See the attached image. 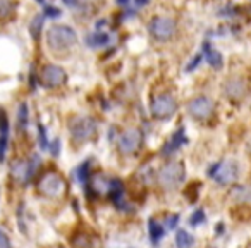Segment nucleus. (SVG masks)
Segmentation results:
<instances>
[{"instance_id":"obj_1","label":"nucleus","mask_w":251,"mask_h":248,"mask_svg":"<svg viewBox=\"0 0 251 248\" xmlns=\"http://www.w3.org/2000/svg\"><path fill=\"white\" fill-rule=\"evenodd\" d=\"M47 40H48V45H50L52 50L64 52V50H69L71 47L76 45L77 35L73 28H69V26H54V28L48 29Z\"/></svg>"},{"instance_id":"obj_2","label":"nucleus","mask_w":251,"mask_h":248,"mask_svg":"<svg viewBox=\"0 0 251 248\" xmlns=\"http://www.w3.org/2000/svg\"><path fill=\"white\" fill-rule=\"evenodd\" d=\"M37 186H38V191L43 197H58V195H62L64 190H66L64 178L55 171H47L45 174H41Z\"/></svg>"},{"instance_id":"obj_3","label":"nucleus","mask_w":251,"mask_h":248,"mask_svg":"<svg viewBox=\"0 0 251 248\" xmlns=\"http://www.w3.org/2000/svg\"><path fill=\"white\" fill-rule=\"evenodd\" d=\"M71 136L74 143H84L97 133V123L90 117H74L71 121Z\"/></svg>"},{"instance_id":"obj_4","label":"nucleus","mask_w":251,"mask_h":248,"mask_svg":"<svg viewBox=\"0 0 251 248\" xmlns=\"http://www.w3.org/2000/svg\"><path fill=\"white\" fill-rule=\"evenodd\" d=\"M184 174H186L184 165L179 164V162H172V164H167L160 169V172H158V183H160V186L165 188V190H174L175 186L182 183Z\"/></svg>"},{"instance_id":"obj_5","label":"nucleus","mask_w":251,"mask_h":248,"mask_svg":"<svg viewBox=\"0 0 251 248\" xmlns=\"http://www.w3.org/2000/svg\"><path fill=\"white\" fill-rule=\"evenodd\" d=\"M175 110H177V102L169 93L158 95L152 100V114L156 119H169L174 116Z\"/></svg>"},{"instance_id":"obj_6","label":"nucleus","mask_w":251,"mask_h":248,"mask_svg":"<svg viewBox=\"0 0 251 248\" xmlns=\"http://www.w3.org/2000/svg\"><path fill=\"white\" fill-rule=\"evenodd\" d=\"M208 176H212L218 185H231L237 178V165L234 162L213 164L208 169Z\"/></svg>"},{"instance_id":"obj_7","label":"nucleus","mask_w":251,"mask_h":248,"mask_svg":"<svg viewBox=\"0 0 251 248\" xmlns=\"http://www.w3.org/2000/svg\"><path fill=\"white\" fill-rule=\"evenodd\" d=\"M150 33L156 40H169L175 33V22L171 18H155L150 22Z\"/></svg>"},{"instance_id":"obj_8","label":"nucleus","mask_w":251,"mask_h":248,"mask_svg":"<svg viewBox=\"0 0 251 248\" xmlns=\"http://www.w3.org/2000/svg\"><path fill=\"white\" fill-rule=\"evenodd\" d=\"M141 143H143V135L136 128L126 129L119 136V148L122 153H135L141 146Z\"/></svg>"},{"instance_id":"obj_9","label":"nucleus","mask_w":251,"mask_h":248,"mask_svg":"<svg viewBox=\"0 0 251 248\" xmlns=\"http://www.w3.org/2000/svg\"><path fill=\"white\" fill-rule=\"evenodd\" d=\"M188 112L198 121L208 119L213 112V102L207 97H196L188 103Z\"/></svg>"},{"instance_id":"obj_10","label":"nucleus","mask_w":251,"mask_h":248,"mask_svg":"<svg viewBox=\"0 0 251 248\" xmlns=\"http://www.w3.org/2000/svg\"><path fill=\"white\" fill-rule=\"evenodd\" d=\"M40 78H41V84H43V86L55 88V86H60V84L66 83L67 74H66V71L58 66H45Z\"/></svg>"},{"instance_id":"obj_11","label":"nucleus","mask_w":251,"mask_h":248,"mask_svg":"<svg viewBox=\"0 0 251 248\" xmlns=\"http://www.w3.org/2000/svg\"><path fill=\"white\" fill-rule=\"evenodd\" d=\"M37 162H38L37 157L33 159V162H28L24 161V159H16L11 164V176L18 183H26L29 176H31V172L35 171V167H37V165H35Z\"/></svg>"},{"instance_id":"obj_12","label":"nucleus","mask_w":251,"mask_h":248,"mask_svg":"<svg viewBox=\"0 0 251 248\" xmlns=\"http://www.w3.org/2000/svg\"><path fill=\"white\" fill-rule=\"evenodd\" d=\"M203 52H205V57H207L208 64H210L212 67H215V69H220V67H222V64H224L222 55H220V52L215 50L208 41L203 43Z\"/></svg>"},{"instance_id":"obj_13","label":"nucleus","mask_w":251,"mask_h":248,"mask_svg":"<svg viewBox=\"0 0 251 248\" xmlns=\"http://www.w3.org/2000/svg\"><path fill=\"white\" fill-rule=\"evenodd\" d=\"M226 91L231 99H241V97L246 93V84H244V81L239 80V78H234V80H231L229 83H227Z\"/></svg>"},{"instance_id":"obj_14","label":"nucleus","mask_w":251,"mask_h":248,"mask_svg":"<svg viewBox=\"0 0 251 248\" xmlns=\"http://www.w3.org/2000/svg\"><path fill=\"white\" fill-rule=\"evenodd\" d=\"M186 142H188V140H186L184 129L181 128L177 133H175L174 136H172V138H171V142H169L167 145L164 146V150H162V153H164V155H171V153H174L175 150L179 148V146H181V145H184Z\"/></svg>"},{"instance_id":"obj_15","label":"nucleus","mask_w":251,"mask_h":248,"mask_svg":"<svg viewBox=\"0 0 251 248\" xmlns=\"http://www.w3.org/2000/svg\"><path fill=\"white\" fill-rule=\"evenodd\" d=\"M110 198L116 205H122V198H124V185L120 179H110Z\"/></svg>"},{"instance_id":"obj_16","label":"nucleus","mask_w":251,"mask_h":248,"mask_svg":"<svg viewBox=\"0 0 251 248\" xmlns=\"http://www.w3.org/2000/svg\"><path fill=\"white\" fill-rule=\"evenodd\" d=\"M148 233H150V240L153 243H158L162 238L165 236V231H164V226L156 219H150L148 221Z\"/></svg>"},{"instance_id":"obj_17","label":"nucleus","mask_w":251,"mask_h":248,"mask_svg":"<svg viewBox=\"0 0 251 248\" xmlns=\"http://www.w3.org/2000/svg\"><path fill=\"white\" fill-rule=\"evenodd\" d=\"M110 41V38H109V35L107 33H93V35H90V37L86 38V43H88V47H95V48H98V47H103V45H107Z\"/></svg>"},{"instance_id":"obj_18","label":"nucleus","mask_w":251,"mask_h":248,"mask_svg":"<svg viewBox=\"0 0 251 248\" xmlns=\"http://www.w3.org/2000/svg\"><path fill=\"white\" fill-rule=\"evenodd\" d=\"M175 245H177V248H191V245H193V236H191L188 231L179 229L177 233H175Z\"/></svg>"},{"instance_id":"obj_19","label":"nucleus","mask_w":251,"mask_h":248,"mask_svg":"<svg viewBox=\"0 0 251 248\" xmlns=\"http://www.w3.org/2000/svg\"><path fill=\"white\" fill-rule=\"evenodd\" d=\"M28 117H29L28 103L21 102V105H19V110H18V124H19V128H21V129H24L26 126H28Z\"/></svg>"},{"instance_id":"obj_20","label":"nucleus","mask_w":251,"mask_h":248,"mask_svg":"<svg viewBox=\"0 0 251 248\" xmlns=\"http://www.w3.org/2000/svg\"><path fill=\"white\" fill-rule=\"evenodd\" d=\"M73 247L74 248H90V240L86 238V234H77L73 238Z\"/></svg>"},{"instance_id":"obj_21","label":"nucleus","mask_w":251,"mask_h":248,"mask_svg":"<svg viewBox=\"0 0 251 248\" xmlns=\"http://www.w3.org/2000/svg\"><path fill=\"white\" fill-rule=\"evenodd\" d=\"M41 22H43V16H37L29 26V31H31V37L33 38H38V31L41 29Z\"/></svg>"},{"instance_id":"obj_22","label":"nucleus","mask_w":251,"mask_h":248,"mask_svg":"<svg viewBox=\"0 0 251 248\" xmlns=\"http://www.w3.org/2000/svg\"><path fill=\"white\" fill-rule=\"evenodd\" d=\"M12 9H14V5H12L9 0H0V19L11 16L12 14Z\"/></svg>"},{"instance_id":"obj_23","label":"nucleus","mask_w":251,"mask_h":248,"mask_svg":"<svg viewBox=\"0 0 251 248\" xmlns=\"http://www.w3.org/2000/svg\"><path fill=\"white\" fill-rule=\"evenodd\" d=\"M205 219H207V217H205V212L200 208V210H196V212H194V214L190 217V224H191V226L196 227V226H200V224H203Z\"/></svg>"},{"instance_id":"obj_24","label":"nucleus","mask_w":251,"mask_h":248,"mask_svg":"<svg viewBox=\"0 0 251 248\" xmlns=\"http://www.w3.org/2000/svg\"><path fill=\"white\" fill-rule=\"evenodd\" d=\"M38 143H40V148H47L48 146V140H47V131H45L43 124H38Z\"/></svg>"},{"instance_id":"obj_25","label":"nucleus","mask_w":251,"mask_h":248,"mask_svg":"<svg viewBox=\"0 0 251 248\" xmlns=\"http://www.w3.org/2000/svg\"><path fill=\"white\" fill-rule=\"evenodd\" d=\"M77 176H79V181L81 183H86L88 179H90V164H88V162L81 164L79 171H77Z\"/></svg>"},{"instance_id":"obj_26","label":"nucleus","mask_w":251,"mask_h":248,"mask_svg":"<svg viewBox=\"0 0 251 248\" xmlns=\"http://www.w3.org/2000/svg\"><path fill=\"white\" fill-rule=\"evenodd\" d=\"M9 133V119L4 110H0V135H7Z\"/></svg>"},{"instance_id":"obj_27","label":"nucleus","mask_w":251,"mask_h":248,"mask_svg":"<svg viewBox=\"0 0 251 248\" xmlns=\"http://www.w3.org/2000/svg\"><path fill=\"white\" fill-rule=\"evenodd\" d=\"M7 135H0V161L5 159V152H7Z\"/></svg>"},{"instance_id":"obj_28","label":"nucleus","mask_w":251,"mask_h":248,"mask_svg":"<svg viewBox=\"0 0 251 248\" xmlns=\"http://www.w3.org/2000/svg\"><path fill=\"white\" fill-rule=\"evenodd\" d=\"M43 14L48 16V18H58V16H60V9L48 5V7H45V12H43Z\"/></svg>"},{"instance_id":"obj_29","label":"nucleus","mask_w":251,"mask_h":248,"mask_svg":"<svg viewBox=\"0 0 251 248\" xmlns=\"http://www.w3.org/2000/svg\"><path fill=\"white\" fill-rule=\"evenodd\" d=\"M177 223H179V215L177 214H172V215H169V217H167V227H169V229H174V227L177 226Z\"/></svg>"},{"instance_id":"obj_30","label":"nucleus","mask_w":251,"mask_h":248,"mask_svg":"<svg viewBox=\"0 0 251 248\" xmlns=\"http://www.w3.org/2000/svg\"><path fill=\"white\" fill-rule=\"evenodd\" d=\"M0 248H12L11 247V241H9L7 234H4L0 231Z\"/></svg>"},{"instance_id":"obj_31","label":"nucleus","mask_w":251,"mask_h":248,"mask_svg":"<svg viewBox=\"0 0 251 248\" xmlns=\"http://www.w3.org/2000/svg\"><path fill=\"white\" fill-rule=\"evenodd\" d=\"M201 62V54H198L196 57L193 59V62H190V64H188V67H186V71H193L194 67L198 66V64H200Z\"/></svg>"},{"instance_id":"obj_32","label":"nucleus","mask_w":251,"mask_h":248,"mask_svg":"<svg viewBox=\"0 0 251 248\" xmlns=\"http://www.w3.org/2000/svg\"><path fill=\"white\" fill-rule=\"evenodd\" d=\"M52 155H54V157H57L58 153H60V140H55L54 142V145H52Z\"/></svg>"},{"instance_id":"obj_33","label":"nucleus","mask_w":251,"mask_h":248,"mask_svg":"<svg viewBox=\"0 0 251 248\" xmlns=\"http://www.w3.org/2000/svg\"><path fill=\"white\" fill-rule=\"evenodd\" d=\"M148 4V0H135V7L138 9V7H143V5H146Z\"/></svg>"},{"instance_id":"obj_34","label":"nucleus","mask_w":251,"mask_h":248,"mask_svg":"<svg viewBox=\"0 0 251 248\" xmlns=\"http://www.w3.org/2000/svg\"><path fill=\"white\" fill-rule=\"evenodd\" d=\"M64 2H66L69 7H76V5L79 4V0H64Z\"/></svg>"},{"instance_id":"obj_35","label":"nucleus","mask_w":251,"mask_h":248,"mask_svg":"<svg viewBox=\"0 0 251 248\" xmlns=\"http://www.w3.org/2000/svg\"><path fill=\"white\" fill-rule=\"evenodd\" d=\"M117 2H119V4H122V5L128 4V0H117Z\"/></svg>"},{"instance_id":"obj_36","label":"nucleus","mask_w":251,"mask_h":248,"mask_svg":"<svg viewBox=\"0 0 251 248\" xmlns=\"http://www.w3.org/2000/svg\"><path fill=\"white\" fill-rule=\"evenodd\" d=\"M38 2H40V4H45V0H38Z\"/></svg>"}]
</instances>
